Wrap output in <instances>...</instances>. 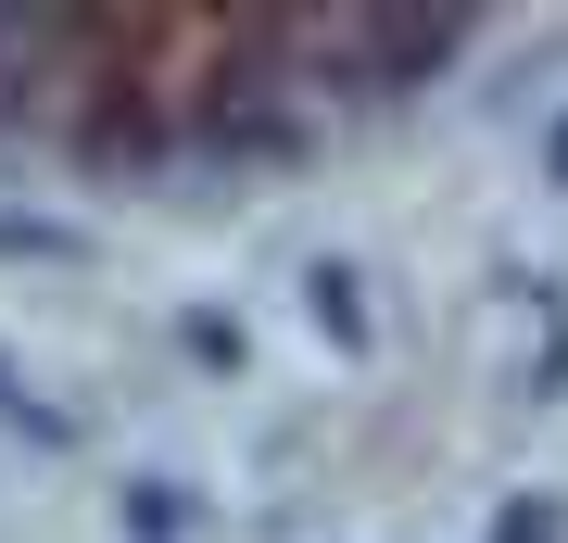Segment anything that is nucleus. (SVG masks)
Returning a JSON list of instances; mask_svg holds the SVG:
<instances>
[{"label":"nucleus","instance_id":"obj_2","mask_svg":"<svg viewBox=\"0 0 568 543\" xmlns=\"http://www.w3.org/2000/svg\"><path fill=\"white\" fill-rule=\"evenodd\" d=\"M77 51H89V26H63V13H0V101L39 89L51 63H77Z\"/></svg>","mask_w":568,"mask_h":543},{"label":"nucleus","instance_id":"obj_1","mask_svg":"<svg viewBox=\"0 0 568 543\" xmlns=\"http://www.w3.org/2000/svg\"><path fill=\"white\" fill-rule=\"evenodd\" d=\"M467 26L443 13H342V26H291V51L304 63H354L366 89H405V77H443Z\"/></svg>","mask_w":568,"mask_h":543}]
</instances>
